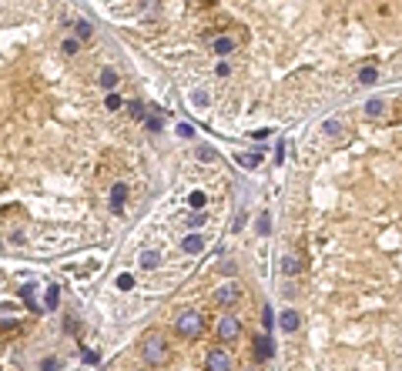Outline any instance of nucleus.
I'll return each instance as SVG.
<instances>
[{
  "instance_id": "obj_17",
  "label": "nucleus",
  "mask_w": 402,
  "mask_h": 371,
  "mask_svg": "<svg viewBox=\"0 0 402 371\" xmlns=\"http://www.w3.org/2000/svg\"><path fill=\"white\" fill-rule=\"evenodd\" d=\"M158 264H161V254L158 251H144L141 254V268H158Z\"/></svg>"
},
{
  "instance_id": "obj_12",
  "label": "nucleus",
  "mask_w": 402,
  "mask_h": 371,
  "mask_svg": "<svg viewBox=\"0 0 402 371\" xmlns=\"http://www.w3.org/2000/svg\"><path fill=\"white\" fill-rule=\"evenodd\" d=\"M211 47H214V54H218V57H228L231 50H235V40H231V37H218Z\"/></svg>"
},
{
  "instance_id": "obj_3",
  "label": "nucleus",
  "mask_w": 402,
  "mask_h": 371,
  "mask_svg": "<svg viewBox=\"0 0 402 371\" xmlns=\"http://www.w3.org/2000/svg\"><path fill=\"white\" fill-rule=\"evenodd\" d=\"M208 371H231V358L228 351H221V348H214V351H208Z\"/></svg>"
},
{
  "instance_id": "obj_27",
  "label": "nucleus",
  "mask_w": 402,
  "mask_h": 371,
  "mask_svg": "<svg viewBox=\"0 0 402 371\" xmlns=\"http://www.w3.org/2000/svg\"><path fill=\"white\" fill-rule=\"evenodd\" d=\"M117 288H121V291H131V288H134V278H131V274H121V278H117Z\"/></svg>"
},
{
  "instance_id": "obj_32",
  "label": "nucleus",
  "mask_w": 402,
  "mask_h": 371,
  "mask_svg": "<svg viewBox=\"0 0 402 371\" xmlns=\"http://www.w3.org/2000/svg\"><path fill=\"white\" fill-rule=\"evenodd\" d=\"M178 137H194L191 124H178Z\"/></svg>"
},
{
  "instance_id": "obj_25",
  "label": "nucleus",
  "mask_w": 402,
  "mask_h": 371,
  "mask_svg": "<svg viewBox=\"0 0 402 371\" xmlns=\"http://www.w3.org/2000/svg\"><path fill=\"white\" fill-rule=\"evenodd\" d=\"M104 107H107V111H121V97H117V94H107Z\"/></svg>"
},
{
  "instance_id": "obj_19",
  "label": "nucleus",
  "mask_w": 402,
  "mask_h": 371,
  "mask_svg": "<svg viewBox=\"0 0 402 371\" xmlns=\"http://www.w3.org/2000/svg\"><path fill=\"white\" fill-rule=\"evenodd\" d=\"M77 47H80V40H77V37H67V40H64V44H60V54L74 57V54H77Z\"/></svg>"
},
{
  "instance_id": "obj_2",
  "label": "nucleus",
  "mask_w": 402,
  "mask_h": 371,
  "mask_svg": "<svg viewBox=\"0 0 402 371\" xmlns=\"http://www.w3.org/2000/svg\"><path fill=\"white\" fill-rule=\"evenodd\" d=\"M168 341L161 338V334H151L148 341H144V358H148V365H164L168 361Z\"/></svg>"
},
{
  "instance_id": "obj_28",
  "label": "nucleus",
  "mask_w": 402,
  "mask_h": 371,
  "mask_svg": "<svg viewBox=\"0 0 402 371\" xmlns=\"http://www.w3.org/2000/svg\"><path fill=\"white\" fill-rule=\"evenodd\" d=\"M20 297H24V301H27L30 308H37V301H34V288H30V284H27V288L20 291Z\"/></svg>"
},
{
  "instance_id": "obj_9",
  "label": "nucleus",
  "mask_w": 402,
  "mask_h": 371,
  "mask_svg": "<svg viewBox=\"0 0 402 371\" xmlns=\"http://www.w3.org/2000/svg\"><path fill=\"white\" fill-rule=\"evenodd\" d=\"M124 201H128V187H124V184H114V191H111V211H114V214H121Z\"/></svg>"
},
{
  "instance_id": "obj_34",
  "label": "nucleus",
  "mask_w": 402,
  "mask_h": 371,
  "mask_svg": "<svg viewBox=\"0 0 402 371\" xmlns=\"http://www.w3.org/2000/svg\"><path fill=\"white\" fill-rule=\"evenodd\" d=\"M251 137H255V141H268V137H271V130H265V127H262V130H255Z\"/></svg>"
},
{
  "instance_id": "obj_36",
  "label": "nucleus",
  "mask_w": 402,
  "mask_h": 371,
  "mask_svg": "<svg viewBox=\"0 0 402 371\" xmlns=\"http://www.w3.org/2000/svg\"><path fill=\"white\" fill-rule=\"evenodd\" d=\"M44 371H57V361H54V358H47V361H44Z\"/></svg>"
},
{
  "instance_id": "obj_14",
  "label": "nucleus",
  "mask_w": 402,
  "mask_h": 371,
  "mask_svg": "<svg viewBox=\"0 0 402 371\" xmlns=\"http://www.w3.org/2000/svg\"><path fill=\"white\" fill-rule=\"evenodd\" d=\"M101 87H104V91H114V87H117V74L111 71V67H104V71H101Z\"/></svg>"
},
{
  "instance_id": "obj_6",
  "label": "nucleus",
  "mask_w": 402,
  "mask_h": 371,
  "mask_svg": "<svg viewBox=\"0 0 402 371\" xmlns=\"http://www.w3.org/2000/svg\"><path fill=\"white\" fill-rule=\"evenodd\" d=\"M251 348H255V358H258V361H268V358H271V338H268V334H258Z\"/></svg>"
},
{
  "instance_id": "obj_18",
  "label": "nucleus",
  "mask_w": 402,
  "mask_h": 371,
  "mask_svg": "<svg viewBox=\"0 0 402 371\" xmlns=\"http://www.w3.org/2000/svg\"><path fill=\"white\" fill-rule=\"evenodd\" d=\"M91 30H94V27H91L87 20H77V24H74V34H77V40H87V37H91Z\"/></svg>"
},
{
  "instance_id": "obj_29",
  "label": "nucleus",
  "mask_w": 402,
  "mask_h": 371,
  "mask_svg": "<svg viewBox=\"0 0 402 371\" xmlns=\"http://www.w3.org/2000/svg\"><path fill=\"white\" fill-rule=\"evenodd\" d=\"M188 224H191V227H201V224H205V214H201V211L188 214Z\"/></svg>"
},
{
  "instance_id": "obj_20",
  "label": "nucleus",
  "mask_w": 402,
  "mask_h": 371,
  "mask_svg": "<svg viewBox=\"0 0 402 371\" xmlns=\"http://www.w3.org/2000/svg\"><path fill=\"white\" fill-rule=\"evenodd\" d=\"M359 80H362V84H375V80H379V71H375V67H362V71H359Z\"/></svg>"
},
{
  "instance_id": "obj_5",
  "label": "nucleus",
  "mask_w": 402,
  "mask_h": 371,
  "mask_svg": "<svg viewBox=\"0 0 402 371\" xmlns=\"http://www.w3.org/2000/svg\"><path fill=\"white\" fill-rule=\"evenodd\" d=\"M214 301L225 304V308H231V304L238 301V288H235V284H221V288L214 291Z\"/></svg>"
},
{
  "instance_id": "obj_15",
  "label": "nucleus",
  "mask_w": 402,
  "mask_h": 371,
  "mask_svg": "<svg viewBox=\"0 0 402 371\" xmlns=\"http://www.w3.org/2000/svg\"><path fill=\"white\" fill-rule=\"evenodd\" d=\"M382 111H385V100H379V97H372V100L365 104V114H369V117H382Z\"/></svg>"
},
{
  "instance_id": "obj_8",
  "label": "nucleus",
  "mask_w": 402,
  "mask_h": 371,
  "mask_svg": "<svg viewBox=\"0 0 402 371\" xmlns=\"http://www.w3.org/2000/svg\"><path fill=\"white\" fill-rule=\"evenodd\" d=\"M278 324H282V331H298V324H302V318H298V311H282V318H278Z\"/></svg>"
},
{
  "instance_id": "obj_30",
  "label": "nucleus",
  "mask_w": 402,
  "mask_h": 371,
  "mask_svg": "<svg viewBox=\"0 0 402 371\" xmlns=\"http://www.w3.org/2000/svg\"><path fill=\"white\" fill-rule=\"evenodd\" d=\"M325 134H342V124L339 121H325Z\"/></svg>"
},
{
  "instance_id": "obj_21",
  "label": "nucleus",
  "mask_w": 402,
  "mask_h": 371,
  "mask_svg": "<svg viewBox=\"0 0 402 371\" xmlns=\"http://www.w3.org/2000/svg\"><path fill=\"white\" fill-rule=\"evenodd\" d=\"M128 111H131V117H134V121H144V117H148L144 104H137V100H134V104H128Z\"/></svg>"
},
{
  "instance_id": "obj_13",
  "label": "nucleus",
  "mask_w": 402,
  "mask_h": 371,
  "mask_svg": "<svg viewBox=\"0 0 402 371\" xmlns=\"http://www.w3.org/2000/svg\"><path fill=\"white\" fill-rule=\"evenodd\" d=\"M262 161H265L262 154H238V164L245 167V171H255V167L262 164Z\"/></svg>"
},
{
  "instance_id": "obj_33",
  "label": "nucleus",
  "mask_w": 402,
  "mask_h": 371,
  "mask_svg": "<svg viewBox=\"0 0 402 371\" xmlns=\"http://www.w3.org/2000/svg\"><path fill=\"white\" fill-rule=\"evenodd\" d=\"M198 157H205V161H214V148H198Z\"/></svg>"
},
{
  "instance_id": "obj_31",
  "label": "nucleus",
  "mask_w": 402,
  "mask_h": 371,
  "mask_svg": "<svg viewBox=\"0 0 402 371\" xmlns=\"http://www.w3.org/2000/svg\"><path fill=\"white\" fill-rule=\"evenodd\" d=\"M214 74H218V77H228V74H231L228 60H221V64H218V67H214Z\"/></svg>"
},
{
  "instance_id": "obj_11",
  "label": "nucleus",
  "mask_w": 402,
  "mask_h": 371,
  "mask_svg": "<svg viewBox=\"0 0 402 371\" xmlns=\"http://www.w3.org/2000/svg\"><path fill=\"white\" fill-rule=\"evenodd\" d=\"M44 304H47L51 311H54V308H60V288H57V284H51V288L44 291Z\"/></svg>"
},
{
  "instance_id": "obj_35",
  "label": "nucleus",
  "mask_w": 402,
  "mask_h": 371,
  "mask_svg": "<svg viewBox=\"0 0 402 371\" xmlns=\"http://www.w3.org/2000/svg\"><path fill=\"white\" fill-rule=\"evenodd\" d=\"M275 157H278V164H282V161H285V141H282V144H278V148H275Z\"/></svg>"
},
{
  "instance_id": "obj_23",
  "label": "nucleus",
  "mask_w": 402,
  "mask_h": 371,
  "mask_svg": "<svg viewBox=\"0 0 402 371\" xmlns=\"http://www.w3.org/2000/svg\"><path fill=\"white\" fill-rule=\"evenodd\" d=\"M144 127L151 130V134H158V130H161V117H158V114H154V117H144Z\"/></svg>"
},
{
  "instance_id": "obj_16",
  "label": "nucleus",
  "mask_w": 402,
  "mask_h": 371,
  "mask_svg": "<svg viewBox=\"0 0 402 371\" xmlns=\"http://www.w3.org/2000/svg\"><path fill=\"white\" fill-rule=\"evenodd\" d=\"M188 204H191L194 211H205V204H208V198H205L201 191H191V194H188Z\"/></svg>"
},
{
  "instance_id": "obj_10",
  "label": "nucleus",
  "mask_w": 402,
  "mask_h": 371,
  "mask_svg": "<svg viewBox=\"0 0 402 371\" xmlns=\"http://www.w3.org/2000/svg\"><path fill=\"white\" fill-rule=\"evenodd\" d=\"M298 271H302V261L295 258V254H285V258H282V274L292 278V274H298Z\"/></svg>"
},
{
  "instance_id": "obj_26",
  "label": "nucleus",
  "mask_w": 402,
  "mask_h": 371,
  "mask_svg": "<svg viewBox=\"0 0 402 371\" xmlns=\"http://www.w3.org/2000/svg\"><path fill=\"white\" fill-rule=\"evenodd\" d=\"M191 104H194V107H205V104H208V94H205V91H194L191 94Z\"/></svg>"
},
{
  "instance_id": "obj_22",
  "label": "nucleus",
  "mask_w": 402,
  "mask_h": 371,
  "mask_svg": "<svg viewBox=\"0 0 402 371\" xmlns=\"http://www.w3.org/2000/svg\"><path fill=\"white\" fill-rule=\"evenodd\" d=\"M262 328H265V331H271V328H275V311H271V308H265V311H262Z\"/></svg>"
},
{
  "instance_id": "obj_4",
  "label": "nucleus",
  "mask_w": 402,
  "mask_h": 371,
  "mask_svg": "<svg viewBox=\"0 0 402 371\" xmlns=\"http://www.w3.org/2000/svg\"><path fill=\"white\" fill-rule=\"evenodd\" d=\"M238 331H241L238 318H221V321H218V334H221L225 341H231V338H238Z\"/></svg>"
},
{
  "instance_id": "obj_7",
  "label": "nucleus",
  "mask_w": 402,
  "mask_h": 371,
  "mask_svg": "<svg viewBox=\"0 0 402 371\" xmlns=\"http://www.w3.org/2000/svg\"><path fill=\"white\" fill-rule=\"evenodd\" d=\"M181 247H185V254H201V251H205V238H201L198 231H191V234L181 241Z\"/></svg>"
},
{
  "instance_id": "obj_24",
  "label": "nucleus",
  "mask_w": 402,
  "mask_h": 371,
  "mask_svg": "<svg viewBox=\"0 0 402 371\" xmlns=\"http://www.w3.org/2000/svg\"><path fill=\"white\" fill-rule=\"evenodd\" d=\"M271 231V218L268 214H258V234H268Z\"/></svg>"
},
{
  "instance_id": "obj_1",
  "label": "nucleus",
  "mask_w": 402,
  "mask_h": 371,
  "mask_svg": "<svg viewBox=\"0 0 402 371\" xmlns=\"http://www.w3.org/2000/svg\"><path fill=\"white\" fill-rule=\"evenodd\" d=\"M174 331L181 334V338H198V334L205 331V318L198 315V311H185V315H178V321H174Z\"/></svg>"
}]
</instances>
